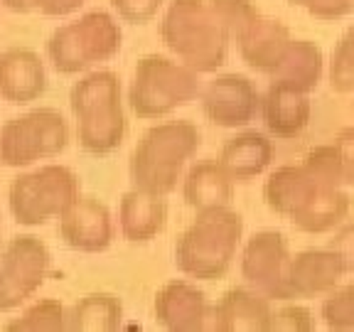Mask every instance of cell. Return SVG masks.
Returning a JSON list of instances; mask_svg holds the SVG:
<instances>
[{
  "mask_svg": "<svg viewBox=\"0 0 354 332\" xmlns=\"http://www.w3.org/2000/svg\"><path fill=\"white\" fill-rule=\"evenodd\" d=\"M69 145V123L57 109H35L0 126V165L30 167Z\"/></svg>",
  "mask_w": 354,
  "mask_h": 332,
  "instance_id": "obj_9",
  "label": "cell"
},
{
  "mask_svg": "<svg viewBox=\"0 0 354 332\" xmlns=\"http://www.w3.org/2000/svg\"><path fill=\"white\" fill-rule=\"evenodd\" d=\"M332 145L337 150L339 167H342V183L354 185V128H342Z\"/></svg>",
  "mask_w": 354,
  "mask_h": 332,
  "instance_id": "obj_32",
  "label": "cell"
},
{
  "mask_svg": "<svg viewBox=\"0 0 354 332\" xmlns=\"http://www.w3.org/2000/svg\"><path fill=\"white\" fill-rule=\"evenodd\" d=\"M259 113L263 118L268 136L288 140L300 136L308 128L310 113H313V101H310V94H305V91L271 82L266 89V94L261 96Z\"/></svg>",
  "mask_w": 354,
  "mask_h": 332,
  "instance_id": "obj_17",
  "label": "cell"
},
{
  "mask_svg": "<svg viewBox=\"0 0 354 332\" xmlns=\"http://www.w3.org/2000/svg\"><path fill=\"white\" fill-rule=\"evenodd\" d=\"M167 224V202L162 194L133 187L123 192L118 205V227L126 241L148 243L162 234Z\"/></svg>",
  "mask_w": 354,
  "mask_h": 332,
  "instance_id": "obj_19",
  "label": "cell"
},
{
  "mask_svg": "<svg viewBox=\"0 0 354 332\" xmlns=\"http://www.w3.org/2000/svg\"><path fill=\"white\" fill-rule=\"evenodd\" d=\"M113 216L96 197L79 194L59 216L62 241L82 254H101L113 243Z\"/></svg>",
  "mask_w": 354,
  "mask_h": 332,
  "instance_id": "obj_13",
  "label": "cell"
},
{
  "mask_svg": "<svg viewBox=\"0 0 354 332\" xmlns=\"http://www.w3.org/2000/svg\"><path fill=\"white\" fill-rule=\"evenodd\" d=\"M320 315L330 330H354V281L327 293Z\"/></svg>",
  "mask_w": 354,
  "mask_h": 332,
  "instance_id": "obj_28",
  "label": "cell"
},
{
  "mask_svg": "<svg viewBox=\"0 0 354 332\" xmlns=\"http://www.w3.org/2000/svg\"><path fill=\"white\" fill-rule=\"evenodd\" d=\"M199 91L202 82L192 66L170 57L148 55L136 64L133 82L128 86V106L138 118L155 121L192 104L199 99Z\"/></svg>",
  "mask_w": 354,
  "mask_h": 332,
  "instance_id": "obj_7",
  "label": "cell"
},
{
  "mask_svg": "<svg viewBox=\"0 0 354 332\" xmlns=\"http://www.w3.org/2000/svg\"><path fill=\"white\" fill-rule=\"evenodd\" d=\"M199 143L202 133L192 121H165L148 128L128 160L133 187L162 197L175 192L185 165L192 160Z\"/></svg>",
  "mask_w": 354,
  "mask_h": 332,
  "instance_id": "obj_3",
  "label": "cell"
},
{
  "mask_svg": "<svg viewBox=\"0 0 354 332\" xmlns=\"http://www.w3.org/2000/svg\"><path fill=\"white\" fill-rule=\"evenodd\" d=\"M183 197L185 205L194 212L229 207L234 197V180L224 172L219 160H202L185 175Z\"/></svg>",
  "mask_w": 354,
  "mask_h": 332,
  "instance_id": "obj_22",
  "label": "cell"
},
{
  "mask_svg": "<svg viewBox=\"0 0 354 332\" xmlns=\"http://www.w3.org/2000/svg\"><path fill=\"white\" fill-rule=\"evenodd\" d=\"M0 6L10 12H30L35 10V0H0Z\"/></svg>",
  "mask_w": 354,
  "mask_h": 332,
  "instance_id": "obj_35",
  "label": "cell"
},
{
  "mask_svg": "<svg viewBox=\"0 0 354 332\" xmlns=\"http://www.w3.org/2000/svg\"><path fill=\"white\" fill-rule=\"evenodd\" d=\"M123 33L118 20L106 10H91L64 22L47 39V59L64 77L82 74L121 52Z\"/></svg>",
  "mask_w": 354,
  "mask_h": 332,
  "instance_id": "obj_6",
  "label": "cell"
},
{
  "mask_svg": "<svg viewBox=\"0 0 354 332\" xmlns=\"http://www.w3.org/2000/svg\"><path fill=\"white\" fill-rule=\"evenodd\" d=\"M167 0H111V8L123 22L131 25H145L150 22Z\"/></svg>",
  "mask_w": 354,
  "mask_h": 332,
  "instance_id": "obj_30",
  "label": "cell"
},
{
  "mask_svg": "<svg viewBox=\"0 0 354 332\" xmlns=\"http://www.w3.org/2000/svg\"><path fill=\"white\" fill-rule=\"evenodd\" d=\"M153 313L158 325L170 332H202L209 322V303L194 283L175 278L155 293Z\"/></svg>",
  "mask_w": 354,
  "mask_h": 332,
  "instance_id": "obj_14",
  "label": "cell"
},
{
  "mask_svg": "<svg viewBox=\"0 0 354 332\" xmlns=\"http://www.w3.org/2000/svg\"><path fill=\"white\" fill-rule=\"evenodd\" d=\"M322 72H325V57H322L320 47L310 39H290L286 55L281 57L278 66L268 77L271 82L286 84V86L310 94L320 84Z\"/></svg>",
  "mask_w": 354,
  "mask_h": 332,
  "instance_id": "obj_23",
  "label": "cell"
},
{
  "mask_svg": "<svg viewBox=\"0 0 354 332\" xmlns=\"http://www.w3.org/2000/svg\"><path fill=\"white\" fill-rule=\"evenodd\" d=\"M202 111L219 128H243L259 113L261 94L256 84L243 74L214 77L202 91Z\"/></svg>",
  "mask_w": 354,
  "mask_h": 332,
  "instance_id": "obj_12",
  "label": "cell"
},
{
  "mask_svg": "<svg viewBox=\"0 0 354 332\" xmlns=\"http://www.w3.org/2000/svg\"><path fill=\"white\" fill-rule=\"evenodd\" d=\"M86 0H35V10L44 17H66L79 12Z\"/></svg>",
  "mask_w": 354,
  "mask_h": 332,
  "instance_id": "obj_34",
  "label": "cell"
},
{
  "mask_svg": "<svg viewBox=\"0 0 354 332\" xmlns=\"http://www.w3.org/2000/svg\"><path fill=\"white\" fill-rule=\"evenodd\" d=\"M165 47L199 74L227 64L229 35L212 10L209 0H172L160 22Z\"/></svg>",
  "mask_w": 354,
  "mask_h": 332,
  "instance_id": "obj_5",
  "label": "cell"
},
{
  "mask_svg": "<svg viewBox=\"0 0 354 332\" xmlns=\"http://www.w3.org/2000/svg\"><path fill=\"white\" fill-rule=\"evenodd\" d=\"M344 276L342 259L335 249H305L290 256L288 286L293 298H315L335 290Z\"/></svg>",
  "mask_w": 354,
  "mask_h": 332,
  "instance_id": "obj_18",
  "label": "cell"
},
{
  "mask_svg": "<svg viewBox=\"0 0 354 332\" xmlns=\"http://www.w3.org/2000/svg\"><path fill=\"white\" fill-rule=\"evenodd\" d=\"M8 332H64L66 308L55 298H44L28 305L20 315L6 325Z\"/></svg>",
  "mask_w": 354,
  "mask_h": 332,
  "instance_id": "obj_25",
  "label": "cell"
},
{
  "mask_svg": "<svg viewBox=\"0 0 354 332\" xmlns=\"http://www.w3.org/2000/svg\"><path fill=\"white\" fill-rule=\"evenodd\" d=\"M123 322V303L118 295L96 290L86 293L66 310L69 332H116Z\"/></svg>",
  "mask_w": 354,
  "mask_h": 332,
  "instance_id": "obj_24",
  "label": "cell"
},
{
  "mask_svg": "<svg viewBox=\"0 0 354 332\" xmlns=\"http://www.w3.org/2000/svg\"><path fill=\"white\" fill-rule=\"evenodd\" d=\"M288 266L290 249L288 239L276 229L256 232L241 251V276L254 290L263 293L268 300H290L288 286Z\"/></svg>",
  "mask_w": 354,
  "mask_h": 332,
  "instance_id": "obj_11",
  "label": "cell"
},
{
  "mask_svg": "<svg viewBox=\"0 0 354 332\" xmlns=\"http://www.w3.org/2000/svg\"><path fill=\"white\" fill-rule=\"evenodd\" d=\"M271 300L251 286L229 288L219 303L209 305L207 330L216 332H271Z\"/></svg>",
  "mask_w": 354,
  "mask_h": 332,
  "instance_id": "obj_15",
  "label": "cell"
},
{
  "mask_svg": "<svg viewBox=\"0 0 354 332\" xmlns=\"http://www.w3.org/2000/svg\"><path fill=\"white\" fill-rule=\"evenodd\" d=\"M69 109L77 121V140L88 155H111L128 133L121 99V79L111 69L84 74L69 91Z\"/></svg>",
  "mask_w": 354,
  "mask_h": 332,
  "instance_id": "obj_2",
  "label": "cell"
},
{
  "mask_svg": "<svg viewBox=\"0 0 354 332\" xmlns=\"http://www.w3.org/2000/svg\"><path fill=\"white\" fill-rule=\"evenodd\" d=\"M290 6L303 8L308 15L317 20H339L354 12V0H288Z\"/></svg>",
  "mask_w": 354,
  "mask_h": 332,
  "instance_id": "obj_31",
  "label": "cell"
},
{
  "mask_svg": "<svg viewBox=\"0 0 354 332\" xmlns=\"http://www.w3.org/2000/svg\"><path fill=\"white\" fill-rule=\"evenodd\" d=\"M79 194L82 183L77 172L66 165L47 163L12 180L8 207L20 227H42L47 221L59 219Z\"/></svg>",
  "mask_w": 354,
  "mask_h": 332,
  "instance_id": "obj_8",
  "label": "cell"
},
{
  "mask_svg": "<svg viewBox=\"0 0 354 332\" xmlns=\"http://www.w3.org/2000/svg\"><path fill=\"white\" fill-rule=\"evenodd\" d=\"M313 327V313L303 305H283L271 315V332H310Z\"/></svg>",
  "mask_w": 354,
  "mask_h": 332,
  "instance_id": "obj_29",
  "label": "cell"
},
{
  "mask_svg": "<svg viewBox=\"0 0 354 332\" xmlns=\"http://www.w3.org/2000/svg\"><path fill=\"white\" fill-rule=\"evenodd\" d=\"M47 89V69L42 57L28 47L0 52V99L15 106L37 101Z\"/></svg>",
  "mask_w": 354,
  "mask_h": 332,
  "instance_id": "obj_16",
  "label": "cell"
},
{
  "mask_svg": "<svg viewBox=\"0 0 354 332\" xmlns=\"http://www.w3.org/2000/svg\"><path fill=\"white\" fill-rule=\"evenodd\" d=\"M243 219L229 207L197 212V219L175 243L177 268L197 281H219L229 273L241 246Z\"/></svg>",
  "mask_w": 354,
  "mask_h": 332,
  "instance_id": "obj_4",
  "label": "cell"
},
{
  "mask_svg": "<svg viewBox=\"0 0 354 332\" xmlns=\"http://www.w3.org/2000/svg\"><path fill=\"white\" fill-rule=\"evenodd\" d=\"M273 160V143L261 131H243L229 138L221 148L219 165L234 183H249Z\"/></svg>",
  "mask_w": 354,
  "mask_h": 332,
  "instance_id": "obj_21",
  "label": "cell"
},
{
  "mask_svg": "<svg viewBox=\"0 0 354 332\" xmlns=\"http://www.w3.org/2000/svg\"><path fill=\"white\" fill-rule=\"evenodd\" d=\"M263 199L268 210L305 234L332 232L349 214V194L342 185L305 160L276 167L263 185Z\"/></svg>",
  "mask_w": 354,
  "mask_h": 332,
  "instance_id": "obj_1",
  "label": "cell"
},
{
  "mask_svg": "<svg viewBox=\"0 0 354 332\" xmlns=\"http://www.w3.org/2000/svg\"><path fill=\"white\" fill-rule=\"evenodd\" d=\"M52 271V254L35 234H22L0 251V313H12L44 286Z\"/></svg>",
  "mask_w": 354,
  "mask_h": 332,
  "instance_id": "obj_10",
  "label": "cell"
},
{
  "mask_svg": "<svg viewBox=\"0 0 354 332\" xmlns=\"http://www.w3.org/2000/svg\"><path fill=\"white\" fill-rule=\"evenodd\" d=\"M209 6L214 10V15L219 17L221 28L227 30L232 42H236L261 17L259 8L251 0H209Z\"/></svg>",
  "mask_w": 354,
  "mask_h": 332,
  "instance_id": "obj_27",
  "label": "cell"
},
{
  "mask_svg": "<svg viewBox=\"0 0 354 332\" xmlns=\"http://www.w3.org/2000/svg\"><path fill=\"white\" fill-rule=\"evenodd\" d=\"M290 30L283 25L281 20H273V17H263L251 25L241 37L236 39L239 44V55L251 69L261 74H271L278 66L281 57L286 55L288 44H290Z\"/></svg>",
  "mask_w": 354,
  "mask_h": 332,
  "instance_id": "obj_20",
  "label": "cell"
},
{
  "mask_svg": "<svg viewBox=\"0 0 354 332\" xmlns=\"http://www.w3.org/2000/svg\"><path fill=\"white\" fill-rule=\"evenodd\" d=\"M330 249L337 251L342 259L344 273H354V221L339 227V232L330 239Z\"/></svg>",
  "mask_w": 354,
  "mask_h": 332,
  "instance_id": "obj_33",
  "label": "cell"
},
{
  "mask_svg": "<svg viewBox=\"0 0 354 332\" xmlns=\"http://www.w3.org/2000/svg\"><path fill=\"white\" fill-rule=\"evenodd\" d=\"M327 79H330L332 91H337V94L354 91V25H349L339 42L335 44Z\"/></svg>",
  "mask_w": 354,
  "mask_h": 332,
  "instance_id": "obj_26",
  "label": "cell"
}]
</instances>
